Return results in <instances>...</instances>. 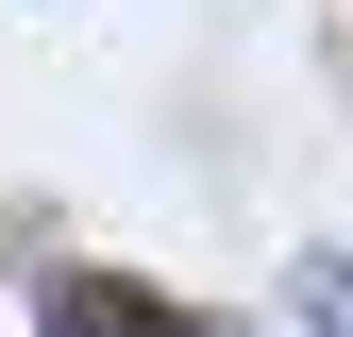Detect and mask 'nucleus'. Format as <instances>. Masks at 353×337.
Here are the masks:
<instances>
[{
    "label": "nucleus",
    "mask_w": 353,
    "mask_h": 337,
    "mask_svg": "<svg viewBox=\"0 0 353 337\" xmlns=\"http://www.w3.org/2000/svg\"><path fill=\"white\" fill-rule=\"evenodd\" d=\"M34 337H236V320L168 304V287H135V270H51L34 287Z\"/></svg>",
    "instance_id": "1"
},
{
    "label": "nucleus",
    "mask_w": 353,
    "mask_h": 337,
    "mask_svg": "<svg viewBox=\"0 0 353 337\" xmlns=\"http://www.w3.org/2000/svg\"><path fill=\"white\" fill-rule=\"evenodd\" d=\"M286 304H303V337H353V253H303Z\"/></svg>",
    "instance_id": "2"
}]
</instances>
